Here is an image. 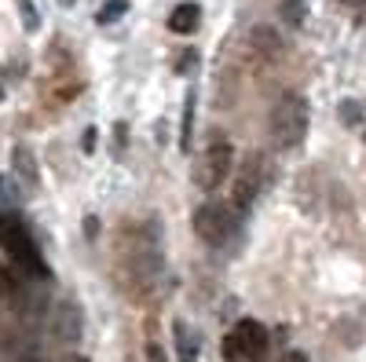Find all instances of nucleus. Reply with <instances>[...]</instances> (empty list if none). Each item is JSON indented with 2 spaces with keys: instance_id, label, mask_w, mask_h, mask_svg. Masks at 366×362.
<instances>
[{
  "instance_id": "nucleus-1",
  "label": "nucleus",
  "mask_w": 366,
  "mask_h": 362,
  "mask_svg": "<svg viewBox=\"0 0 366 362\" xmlns=\"http://www.w3.org/2000/svg\"><path fill=\"white\" fill-rule=\"evenodd\" d=\"M308 103H304V96L297 92H286L279 103L271 106V117H267V132H271V143L279 150H293L304 143V136H308Z\"/></svg>"
},
{
  "instance_id": "nucleus-2",
  "label": "nucleus",
  "mask_w": 366,
  "mask_h": 362,
  "mask_svg": "<svg viewBox=\"0 0 366 362\" xmlns=\"http://www.w3.org/2000/svg\"><path fill=\"white\" fill-rule=\"evenodd\" d=\"M0 246H4V253H8V260L22 271V275H29V278H48V267H44V260H41V249H37V241H34V234H29L15 216H0Z\"/></svg>"
},
{
  "instance_id": "nucleus-3",
  "label": "nucleus",
  "mask_w": 366,
  "mask_h": 362,
  "mask_svg": "<svg viewBox=\"0 0 366 362\" xmlns=\"http://www.w3.org/2000/svg\"><path fill=\"white\" fill-rule=\"evenodd\" d=\"M194 231L205 246H227L238 234V208L227 201H205L194 213Z\"/></svg>"
},
{
  "instance_id": "nucleus-4",
  "label": "nucleus",
  "mask_w": 366,
  "mask_h": 362,
  "mask_svg": "<svg viewBox=\"0 0 366 362\" xmlns=\"http://www.w3.org/2000/svg\"><path fill=\"white\" fill-rule=\"evenodd\" d=\"M267 344H271V337H267L264 322L242 318V322L231 326V333L224 337V358L227 362H257L267 351Z\"/></svg>"
},
{
  "instance_id": "nucleus-5",
  "label": "nucleus",
  "mask_w": 366,
  "mask_h": 362,
  "mask_svg": "<svg viewBox=\"0 0 366 362\" xmlns=\"http://www.w3.org/2000/svg\"><path fill=\"white\" fill-rule=\"evenodd\" d=\"M231 165H234V146L227 139H212L209 143V154L202 161V187H220L224 179L231 176Z\"/></svg>"
},
{
  "instance_id": "nucleus-6",
  "label": "nucleus",
  "mask_w": 366,
  "mask_h": 362,
  "mask_svg": "<svg viewBox=\"0 0 366 362\" xmlns=\"http://www.w3.org/2000/svg\"><path fill=\"white\" fill-rule=\"evenodd\" d=\"M260 187H264V158H249L246 165H242V176H238L234 205H238V208L253 205V198L260 194Z\"/></svg>"
},
{
  "instance_id": "nucleus-7",
  "label": "nucleus",
  "mask_w": 366,
  "mask_h": 362,
  "mask_svg": "<svg viewBox=\"0 0 366 362\" xmlns=\"http://www.w3.org/2000/svg\"><path fill=\"white\" fill-rule=\"evenodd\" d=\"M51 326H55L51 333H55L59 341H77V333H81V315H77V308H74V304H59Z\"/></svg>"
},
{
  "instance_id": "nucleus-8",
  "label": "nucleus",
  "mask_w": 366,
  "mask_h": 362,
  "mask_svg": "<svg viewBox=\"0 0 366 362\" xmlns=\"http://www.w3.org/2000/svg\"><path fill=\"white\" fill-rule=\"evenodd\" d=\"M198 26H202V8L194 4V0L172 8V15H169V29H172V34H194Z\"/></svg>"
},
{
  "instance_id": "nucleus-9",
  "label": "nucleus",
  "mask_w": 366,
  "mask_h": 362,
  "mask_svg": "<svg viewBox=\"0 0 366 362\" xmlns=\"http://www.w3.org/2000/svg\"><path fill=\"white\" fill-rule=\"evenodd\" d=\"M198 333L187 326V322H176V355L179 362H198Z\"/></svg>"
},
{
  "instance_id": "nucleus-10",
  "label": "nucleus",
  "mask_w": 366,
  "mask_h": 362,
  "mask_svg": "<svg viewBox=\"0 0 366 362\" xmlns=\"http://www.w3.org/2000/svg\"><path fill=\"white\" fill-rule=\"evenodd\" d=\"M15 172H19L22 183H37V179H41V169H37L34 158H29V150H26V146L15 150Z\"/></svg>"
},
{
  "instance_id": "nucleus-11",
  "label": "nucleus",
  "mask_w": 366,
  "mask_h": 362,
  "mask_svg": "<svg viewBox=\"0 0 366 362\" xmlns=\"http://www.w3.org/2000/svg\"><path fill=\"white\" fill-rule=\"evenodd\" d=\"M194 92L187 96V114H183V129H179V146L183 150H191V121H194Z\"/></svg>"
},
{
  "instance_id": "nucleus-12",
  "label": "nucleus",
  "mask_w": 366,
  "mask_h": 362,
  "mask_svg": "<svg viewBox=\"0 0 366 362\" xmlns=\"http://www.w3.org/2000/svg\"><path fill=\"white\" fill-rule=\"evenodd\" d=\"M125 11H129V0H107V8H103V11L96 15V22H103V26H107V22L121 19Z\"/></svg>"
},
{
  "instance_id": "nucleus-13",
  "label": "nucleus",
  "mask_w": 366,
  "mask_h": 362,
  "mask_svg": "<svg viewBox=\"0 0 366 362\" xmlns=\"http://www.w3.org/2000/svg\"><path fill=\"white\" fill-rule=\"evenodd\" d=\"M282 15H286L290 26H300V22H304V0H286V4H282Z\"/></svg>"
},
{
  "instance_id": "nucleus-14",
  "label": "nucleus",
  "mask_w": 366,
  "mask_h": 362,
  "mask_svg": "<svg viewBox=\"0 0 366 362\" xmlns=\"http://www.w3.org/2000/svg\"><path fill=\"white\" fill-rule=\"evenodd\" d=\"M19 11H22V26L26 29H37L41 26V15L34 11V0H19Z\"/></svg>"
},
{
  "instance_id": "nucleus-15",
  "label": "nucleus",
  "mask_w": 366,
  "mask_h": 362,
  "mask_svg": "<svg viewBox=\"0 0 366 362\" xmlns=\"http://www.w3.org/2000/svg\"><path fill=\"white\" fill-rule=\"evenodd\" d=\"M22 194L11 187V183H4V176H0V201H19Z\"/></svg>"
},
{
  "instance_id": "nucleus-16",
  "label": "nucleus",
  "mask_w": 366,
  "mask_h": 362,
  "mask_svg": "<svg viewBox=\"0 0 366 362\" xmlns=\"http://www.w3.org/2000/svg\"><path fill=\"white\" fill-rule=\"evenodd\" d=\"M147 362H165V351L158 344H147Z\"/></svg>"
},
{
  "instance_id": "nucleus-17",
  "label": "nucleus",
  "mask_w": 366,
  "mask_h": 362,
  "mask_svg": "<svg viewBox=\"0 0 366 362\" xmlns=\"http://www.w3.org/2000/svg\"><path fill=\"white\" fill-rule=\"evenodd\" d=\"M26 362H48V358H26ZM51 362H84L81 355H59V358H51Z\"/></svg>"
},
{
  "instance_id": "nucleus-18",
  "label": "nucleus",
  "mask_w": 366,
  "mask_h": 362,
  "mask_svg": "<svg viewBox=\"0 0 366 362\" xmlns=\"http://www.w3.org/2000/svg\"><path fill=\"white\" fill-rule=\"evenodd\" d=\"M341 114L348 117V125H355V117H359V106H355V103H345V106H341Z\"/></svg>"
},
{
  "instance_id": "nucleus-19",
  "label": "nucleus",
  "mask_w": 366,
  "mask_h": 362,
  "mask_svg": "<svg viewBox=\"0 0 366 362\" xmlns=\"http://www.w3.org/2000/svg\"><path fill=\"white\" fill-rule=\"evenodd\" d=\"M279 362H308V358H304V351H286Z\"/></svg>"
}]
</instances>
